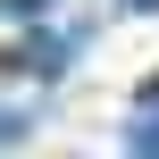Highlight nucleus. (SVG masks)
I'll return each mask as SVG.
<instances>
[{
    "instance_id": "obj_1",
    "label": "nucleus",
    "mask_w": 159,
    "mask_h": 159,
    "mask_svg": "<svg viewBox=\"0 0 159 159\" xmlns=\"http://www.w3.org/2000/svg\"><path fill=\"white\" fill-rule=\"evenodd\" d=\"M25 126H34L25 109H0V134H25Z\"/></svg>"
},
{
    "instance_id": "obj_2",
    "label": "nucleus",
    "mask_w": 159,
    "mask_h": 159,
    "mask_svg": "<svg viewBox=\"0 0 159 159\" xmlns=\"http://www.w3.org/2000/svg\"><path fill=\"white\" fill-rule=\"evenodd\" d=\"M126 8H159V0H126Z\"/></svg>"
}]
</instances>
